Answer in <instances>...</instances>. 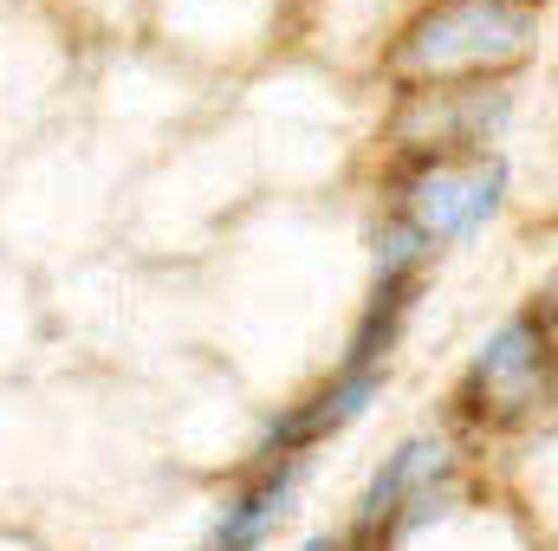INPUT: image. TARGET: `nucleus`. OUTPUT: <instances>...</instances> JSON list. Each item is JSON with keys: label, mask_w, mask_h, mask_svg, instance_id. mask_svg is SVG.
<instances>
[{"label": "nucleus", "mask_w": 558, "mask_h": 551, "mask_svg": "<svg viewBox=\"0 0 558 551\" xmlns=\"http://www.w3.org/2000/svg\"><path fill=\"white\" fill-rule=\"evenodd\" d=\"M507 124V91L487 85H422L397 111V143L422 156H454V149H487V137Z\"/></svg>", "instance_id": "obj_4"}, {"label": "nucleus", "mask_w": 558, "mask_h": 551, "mask_svg": "<svg viewBox=\"0 0 558 551\" xmlns=\"http://www.w3.org/2000/svg\"><path fill=\"white\" fill-rule=\"evenodd\" d=\"M539 39V0H435L410 20V33L390 52L397 85H454L487 78L526 59Z\"/></svg>", "instance_id": "obj_1"}, {"label": "nucleus", "mask_w": 558, "mask_h": 551, "mask_svg": "<svg viewBox=\"0 0 558 551\" xmlns=\"http://www.w3.org/2000/svg\"><path fill=\"white\" fill-rule=\"evenodd\" d=\"M553 390H558L553 331H546L539 311H520V318H507V325L487 338V351L468 364V377H461V409L474 415V421L513 428V421H526V415L546 409Z\"/></svg>", "instance_id": "obj_3"}, {"label": "nucleus", "mask_w": 558, "mask_h": 551, "mask_svg": "<svg viewBox=\"0 0 558 551\" xmlns=\"http://www.w3.org/2000/svg\"><path fill=\"white\" fill-rule=\"evenodd\" d=\"M507 195V162L494 149H454V156H422L403 175L397 221L416 234L422 247L468 241Z\"/></svg>", "instance_id": "obj_2"}, {"label": "nucleus", "mask_w": 558, "mask_h": 551, "mask_svg": "<svg viewBox=\"0 0 558 551\" xmlns=\"http://www.w3.org/2000/svg\"><path fill=\"white\" fill-rule=\"evenodd\" d=\"M435 480H441V448L435 441H403L364 487L357 500V539H403L435 513Z\"/></svg>", "instance_id": "obj_5"}, {"label": "nucleus", "mask_w": 558, "mask_h": 551, "mask_svg": "<svg viewBox=\"0 0 558 551\" xmlns=\"http://www.w3.org/2000/svg\"><path fill=\"white\" fill-rule=\"evenodd\" d=\"M299 551H331V539H305Z\"/></svg>", "instance_id": "obj_8"}, {"label": "nucleus", "mask_w": 558, "mask_h": 551, "mask_svg": "<svg viewBox=\"0 0 558 551\" xmlns=\"http://www.w3.org/2000/svg\"><path fill=\"white\" fill-rule=\"evenodd\" d=\"M299 474H305V454H292V461H267V474H260L247 493L228 500V513L215 519V532H208V546L202 551H254L267 532H274V519L286 513Z\"/></svg>", "instance_id": "obj_7"}, {"label": "nucleus", "mask_w": 558, "mask_h": 551, "mask_svg": "<svg viewBox=\"0 0 558 551\" xmlns=\"http://www.w3.org/2000/svg\"><path fill=\"white\" fill-rule=\"evenodd\" d=\"M377 390H384V370H338L312 403H299L292 415H279L274 434H267V454H274V461H292V454H305L312 441H325V434L351 428Z\"/></svg>", "instance_id": "obj_6"}]
</instances>
